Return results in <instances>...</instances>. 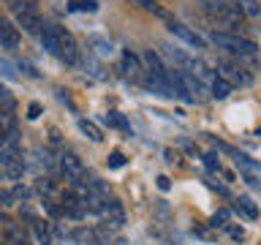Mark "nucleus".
<instances>
[{"label": "nucleus", "mask_w": 261, "mask_h": 245, "mask_svg": "<svg viewBox=\"0 0 261 245\" xmlns=\"http://www.w3.org/2000/svg\"><path fill=\"white\" fill-rule=\"evenodd\" d=\"M210 41L212 44H218V46H223L228 49V52H234V55H240V57H253L258 52V44L256 41H250V38H242V36H237V33H210Z\"/></svg>", "instance_id": "f257e3e1"}, {"label": "nucleus", "mask_w": 261, "mask_h": 245, "mask_svg": "<svg viewBox=\"0 0 261 245\" xmlns=\"http://www.w3.org/2000/svg\"><path fill=\"white\" fill-rule=\"evenodd\" d=\"M16 28H22L28 36H41V30H44V19H41L38 14V6L28 0L19 11H16Z\"/></svg>", "instance_id": "f03ea898"}, {"label": "nucleus", "mask_w": 261, "mask_h": 245, "mask_svg": "<svg viewBox=\"0 0 261 245\" xmlns=\"http://www.w3.org/2000/svg\"><path fill=\"white\" fill-rule=\"evenodd\" d=\"M166 74H169V79H171V82H177V85L185 90V95L191 98L193 104H196V101H201L204 93H207V90H204V82H201V79H196L191 71H166Z\"/></svg>", "instance_id": "7ed1b4c3"}, {"label": "nucleus", "mask_w": 261, "mask_h": 245, "mask_svg": "<svg viewBox=\"0 0 261 245\" xmlns=\"http://www.w3.org/2000/svg\"><path fill=\"white\" fill-rule=\"evenodd\" d=\"M57 169H60L63 177L71 180V183H85V177H87L85 163H82V158L73 155V153H60L57 155Z\"/></svg>", "instance_id": "20e7f679"}, {"label": "nucleus", "mask_w": 261, "mask_h": 245, "mask_svg": "<svg viewBox=\"0 0 261 245\" xmlns=\"http://www.w3.org/2000/svg\"><path fill=\"white\" fill-rule=\"evenodd\" d=\"M166 24H169V33H171V36H177L179 41H185L188 46H193V49H207V41H204L196 30L188 28V24L177 22V19H171V22H166Z\"/></svg>", "instance_id": "39448f33"}, {"label": "nucleus", "mask_w": 261, "mask_h": 245, "mask_svg": "<svg viewBox=\"0 0 261 245\" xmlns=\"http://www.w3.org/2000/svg\"><path fill=\"white\" fill-rule=\"evenodd\" d=\"M218 77H223V79H228L231 85H250L253 82V77L248 71L242 68V65H237V63H228V60H218Z\"/></svg>", "instance_id": "423d86ee"}, {"label": "nucleus", "mask_w": 261, "mask_h": 245, "mask_svg": "<svg viewBox=\"0 0 261 245\" xmlns=\"http://www.w3.org/2000/svg\"><path fill=\"white\" fill-rule=\"evenodd\" d=\"M79 52L82 49L76 46V41L68 30L60 28V55H57V60H63L65 65H76L79 63Z\"/></svg>", "instance_id": "0eeeda50"}, {"label": "nucleus", "mask_w": 261, "mask_h": 245, "mask_svg": "<svg viewBox=\"0 0 261 245\" xmlns=\"http://www.w3.org/2000/svg\"><path fill=\"white\" fill-rule=\"evenodd\" d=\"M60 207H63V215H68L73 220H82V218L87 215V204L76 193H65L63 199H60Z\"/></svg>", "instance_id": "6e6552de"}, {"label": "nucleus", "mask_w": 261, "mask_h": 245, "mask_svg": "<svg viewBox=\"0 0 261 245\" xmlns=\"http://www.w3.org/2000/svg\"><path fill=\"white\" fill-rule=\"evenodd\" d=\"M19 28L11 22V19H6V16H0V46L3 49H16L19 46Z\"/></svg>", "instance_id": "1a4fd4ad"}, {"label": "nucleus", "mask_w": 261, "mask_h": 245, "mask_svg": "<svg viewBox=\"0 0 261 245\" xmlns=\"http://www.w3.org/2000/svg\"><path fill=\"white\" fill-rule=\"evenodd\" d=\"M41 46L46 49L49 55H60V28L57 24H44V30H41Z\"/></svg>", "instance_id": "9d476101"}, {"label": "nucleus", "mask_w": 261, "mask_h": 245, "mask_svg": "<svg viewBox=\"0 0 261 245\" xmlns=\"http://www.w3.org/2000/svg\"><path fill=\"white\" fill-rule=\"evenodd\" d=\"M28 218H30V226H33V234H36L38 245H55L52 224H46V220H41V218H36V215H30V212H28Z\"/></svg>", "instance_id": "9b49d317"}, {"label": "nucleus", "mask_w": 261, "mask_h": 245, "mask_svg": "<svg viewBox=\"0 0 261 245\" xmlns=\"http://www.w3.org/2000/svg\"><path fill=\"white\" fill-rule=\"evenodd\" d=\"M6 229H3V240L6 245H28V234H24V229L19 224H14V220H3Z\"/></svg>", "instance_id": "f8f14e48"}, {"label": "nucleus", "mask_w": 261, "mask_h": 245, "mask_svg": "<svg viewBox=\"0 0 261 245\" xmlns=\"http://www.w3.org/2000/svg\"><path fill=\"white\" fill-rule=\"evenodd\" d=\"M120 65H122V71L128 74L130 79H142V60H139V57L130 52V49H125V52H122V57H120Z\"/></svg>", "instance_id": "ddd939ff"}, {"label": "nucleus", "mask_w": 261, "mask_h": 245, "mask_svg": "<svg viewBox=\"0 0 261 245\" xmlns=\"http://www.w3.org/2000/svg\"><path fill=\"white\" fill-rule=\"evenodd\" d=\"M0 169H3V177H6V180H22L24 169H28V163H24V155H16V158L0 163Z\"/></svg>", "instance_id": "4468645a"}, {"label": "nucleus", "mask_w": 261, "mask_h": 245, "mask_svg": "<svg viewBox=\"0 0 261 245\" xmlns=\"http://www.w3.org/2000/svg\"><path fill=\"white\" fill-rule=\"evenodd\" d=\"M76 126H79V131H82V134H85V136L90 139V142H103V131L98 128L93 120H85V117H79V120H76Z\"/></svg>", "instance_id": "2eb2a0df"}, {"label": "nucleus", "mask_w": 261, "mask_h": 245, "mask_svg": "<svg viewBox=\"0 0 261 245\" xmlns=\"http://www.w3.org/2000/svg\"><path fill=\"white\" fill-rule=\"evenodd\" d=\"M210 90H212V98H218V101H223V98H228V95H231L234 85H231L228 79H223V77H215V79H212V85H210Z\"/></svg>", "instance_id": "dca6fc26"}, {"label": "nucleus", "mask_w": 261, "mask_h": 245, "mask_svg": "<svg viewBox=\"0 0 261 245\" xmlns=\"http://www.w3.org/2000/svg\"><path fill=\"white\" fill-rule=\"evenodd\" d=\"M79 60H82V65H85V68H90V74H93L95 79H103V77H106V74H101V65H98L95 55L90 52V49H82V52H79Z\"/></svg>", "instance_id": "f3484780"}, {"label": "nucleus", "mask_w": 261, "mask_h": 245, "mask_svg": "<svg viewBox=\"0 0 261 245\" xmlns=\"http://www.w3.org/2000/svg\"><path fill=\"white\" fill-rule=\"evenodd\" d=\"M87 44H90V49H95L98 55H112V52H114L112 41H109V38H103V36H98V33L87 36Z\"/></svg>", "instance_id": "a211bd4d"}, {"label": "nucleus", "mask_w": 261, "mask_h": 245, "mask_svg": "<svg viewBox=\"0 0 261 245\" xmlns=\"http://www.w3.org/2000/svg\"><path fill=\"white\" fill-rule=\"evenodd\" d=\"M134 3H139L144 8V11H150V14H155L158 19H163V22H171V14L163 8L161 3H155V0H134Z\"/></svg>", "instance_id": "6ab92c4d"}, {"label": "nucleus", "mask_w": 261, "mask_h": 245, "mask_svg": "<svg viewBox=\"0 0 261 245\" xmlns=\"http://www.w3.org/2000/svg\"><path fill=\"white\" fill-rule=\"evenodd\" d=\"M142 60H144L147 68H150V74H166V65H163V60L152 52V49H147V52L142 55Z\"/></svg>", "instance_id": "aec40b11"}, {"label": "nucleus", "mask_w": 261, "mask_h": 245, "mask_svg": "<svg viewBox=\"0 0 261 245\" xmlns=\"http://www.w3.org/2000/svg\"><path fill=\"white\" fill-rule=\"evenodd\" d=\"M68 11H76V14H95V11H98V0H68Z\"/></svg>", "instance_id": "412c9836"}, {"label": "nucleus", "mask_w": 261, "mask_h": 245, "mask_svg": "<svg viewBox=\"0 0 261 245\" xmlns=\"http://www.w3.org/2000/svg\"><path fill=\"white\" fill-rule=\"evenodd\" d=\"M237 210H240L245 218H250V220H256V218H258V207L253 204L250 196H240V199H237Z\"/></svg>", "instance_id": "4be33fe9"}, {"label": "nucleus", "mask_w": 261, "mask_h": 245, "mask_svg": "<svg viewBox=\"0 0 261 245\" xmlns=\"http://www.w3.org/2000/svg\"><path fill=\"white\" fill-rule=\"evenodd\" d=\"M71 237L76 242H82V245H95V229L79 226V229H73V232H71Z\"/></svg>", "instance_id": "5701e85b"}, {"label": "nucleus", "mask_w": 261, "mask_h": 245, "mask_svg": "<svg viewBox=\"0 0 261 245\" xmlns=\"http://www.w3.org/2000/svg\"><path fill=\"white\" fill-rule=\"evenodd\" d=\"M11 131H16V117L14 112H0V139H6Z\"/></svg>", "instance_id": "b1692460"}, {"label": "nucleus", "mask_w": 261, "mask_h": 245, "mask_svg": "<svg viewBox=\"0 0 261 245\" xmlns=\"http://www.w3.org/2000/svg\"><path fill=\"white\" fill-rule=\"evenodd\" d=\"M240 8H242V14L253 16V19H261V3L258 0H240Z\"/></svg>", "instance_id": "393cba45"}, {"label": "nucleus", "mask_w": 261, "mask_h": 245, "mask_svg": "<svg viewBox=\"0 0 261 245\" xmlns=\"http://www.w3.org/2000/svg\"><path fill=\"white\" fill-rule=\"evenodd\" d=\"M106 122H109V126L112 128H120V131H125V134H128V131H130V126H128V120L125 117H122V114L120 112H109V114H106V117H103Z\"/></svg>", "instance_id": "a878e982"}, {"label": "nucleus", "mask_w": 261, "mask_h": 245, "mask_svg": "<svg viewBox=\"0 0 261 245\" xmlns=\"http://www.w3.org/2000/svg\"><path fill=\"white\" fill-rule=\"evenodd\" d=\"M14 106H16L14 95L8 93L6 85H0V112H14Z\"/></svg>", "instance_id": "bb28decb"}, {"label": "nucleus", "mask_w": 261, "mask_h": 245, "mask_svg": "<svg viewBox=\"0 0 261 245\" xmlns=\"http://www.w3.org/2000/svg\"><path fill=\"white\" fill-rule=\"evenodd\" d=\"M8 191H11V196H14V202H28L30 199V188L24 185V183H14L11 188H8Z\"/></svg>", "instance_id": "cd10ccee"}, {"label": "nucleus", "mask_w": 261, "mask_h": 245, "mask_svg": "<svg viewBox=\"0 0 261 245\" xmlns=\"http://www.w3.org/2000/svg\"><path fill=\"white\" fill-rule=\"evenodd\" d=\"M41 204H44V210H46L52 218H60V215H63V207H60V202H57V199H52V196H44V199H41Z\"/></svg>", "instance_id": "c85d7f7f"}, {"label": "nucleus", "mask_w": 261, "mask_h": 245, "mask_svg": "<svg viewBox=\"0 0 261 245\" xmlns=\"http://www.w3.org/2000/svg\"><path fill=\"white\" fill-rule=\"evenodd\" d=\"M36 188L41 191V196H52V199H55V193H57V185L49 177H41L38 183H36Z\"/></svg>", "instance_id": "c756f323"}, {"label": "nucleus", "mask_w": 261, "mask_h": 245, "mask_svg": "<svg viewBox=\"0 0 261 245\" xmlns=\"http://www.w3.org/2000/svg\"><path fill=\"white\" fill-rule=\"evenodd\" d=\"M106 163H109V169H120V166H125V155H122L120 150H114V153H109Z\"/></svg>", "instance_id": "7c9ffc66"}, {"label": "nucleus", "mask_w": 261, "mask_h": 245, "mask_svg": "<svg viewBox=\"0 0 261 245\" xmlns=\"http://www.w3.org/2000/svg\"><path fill=\"white\" fill-rule=\"evenodd\" d=\"M163 49H166V55H169V57H174L177 63H182V65H191V63H193L191 57L182 55V52H179V49H174V46H163Z\"/></svg>", "instance_id": "2f4dec72"}, {"label": "nucleus", "mask_w": 261, "mask_h": 245, "mask_svg": "<svg viewBox=\"0 0 261 245\" xmlns=\"http://www.w3.org/2000/svg\"><path fill=\"white\" fill-rule=\"evenodd\" d=\"M204 163H207V169H210V172H220L218 153H207V155H204Z\"/></svg>", "instance_id": "473e14b6"}, {"label": "nucleus", "mask_w": 261, "mask_h": 245, "mask_svg": "<svg viewBox=\"0 0 261 245\" xmlns=\"http://www.w3.org/2000/svg\"><path fill=\"white\" fill-rule=\"evenodd\" d=\"M11 204H16V202H14V196H11V191H6V188H0V210L11 207Z\"/></svg>", "instance_id": "72a5a7b5"}, {"label": "nucleus", "mask_w": 261, "mask_h": 245, "mask_svg": "<svg viewBox=\"0 0 261 245\" xmlns=\"http://www.w3.org/2000/svg\"><path fill=\"white\" fill-rule=\"evenodd\" d=\"M41 112H44V106H41L38 101H30V104H28V117H30V120H38Z\"/></svg>", "instance_id": "f704fd0d"}, {"label": "nucleus", "mask_w": 261, "mask_h": 245, "mask_svg": "<svg viewBox=\"0 0 261 245\" xmlns=\"http://www.w3.org/2000/svg\"><path fill=\"white\" fill-rule=\"evenodd\" d=\"M226 220H228V210H220V212H215V215H212V226H226Z\"/></svg>", "instance_id": "c9c22d12"}, {"label": "nucleus", "mask_w": 261, "mask_h": 245, "mask_svg": "<svg viewBox=\"0 0 261 245\" xmlns=\"http://www.w3.org/2000/svg\"><path fill=\"white\" fill-rule=\"evenodd\" d=\"M155 185H158V188H161V191H169V188H171V180H169L166 175H161L158 180H155Z\"/></svg>", "instance_id": "e433bc0d"}, {"label": "nucleus", "mask_w": 261, "mask_h": 245, "mask_svg": "<svg viewBox=\"0 0 261 245\" xmlns=\"http://www.w3.org/2000/svg\"><path fill=\"white\" fill-rule=\"evenodd\" d=\"M3 3L8 6V8H11V11L16 14V11H19V8L24 6V3H28V0H3Z\"/></svg>", "instance_id": "4c0bfd02"}, {"label": "nucleus", "mask_w": 261, "mask_h": 245, "mask_svg": "<svg viewBox=\"0 0 261 245\" xmlns=\"http://www.w3.org/2000/svg\"><path fill=\"white\" fill-rule=\"evenodd\" d=\"M228 234H231L234 240H242V237H245V229H242V226H228Z\"/></svg>", "instance_id": "58836bf2"}, {"label": "nucleus", "mask_w": 261, "mask_h": 245, "mask_svg": "<svg viewBox=\"0 0 261 245\" xmlns=\"http://www.w3.org/2000/svg\"><path fill=\"white\" fill-rule=\"evenodd\" d=\"M19 68H24V71H28V74H30V77H38V71H36V68H33V65H30V63H19Z\"/></svg>", "instance_id": "ea45409f"}, {"label": "nucleus", "mask_w": 261, "mask_h": 245, "mask_svg": "<svg viewBox=\"0 0 261 245\" xmlns=\"http://www.w3.org/2000/svg\"><path fill=\"white\" fill-rule=\"evenodd\" d=\"M245 180H248V183H250L253 188H261V183H258V177H256V175H248Z\"/></svg>", "instance_id": "a19ab883"}, {"label": "nucleus", "mask_w": 261, "mask_h": 245, "mask_svg": "<svg viewBox=\"0 0 261 245\" xmlns=\"http://www.w3.org/2000/svg\"><path fill=\"white\" fill-rule=\"evenodd\" d=\"M166 161H169V163H174V161H177V155L171 153V150H166Z\"/></svg>", "instance_id": "79ce46f5"}]
</instances>
